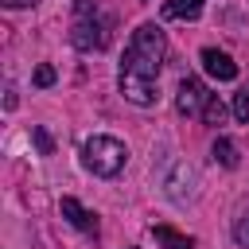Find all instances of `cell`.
Here are the masks:
<instances>
[{
	"mask_svg": "<svg viewBox=\"0 0 249 249\" xmlns=\"http://www.w3.org/2000/svg\"><path fill=\"white\" fill-rule=\"evenodd\" d=\"M233 117H237V121H249V86L233 97Z\"/></svg>",
	"mask_w": 249,
	"mask_h": 249,
	"instance_id": "7c38bea8",
	"label": "cell"
},
{
	"mask_svg": "<svg viewBox=\"0 0 249 249\" xmlns=\"http://www.w3.org/2000/svg\"><path fill=\"white\" fill-rule=\"evenodd\" d=\"M163 31L156 23H140L128 39L124 62H121V93L132 105H152L156 101V82H160V66H163Z\"/></svg>",
	"mask_w": 249,
	"mask_h": 249,
	"instance_id": "6da1fadb",
	"label": "cell"
},
{
	"mask_svg": "<svg viewBox=\"0 0 249 249\" xmlns=\"http://www.w3.org/2000/svg\"><path fill=\"white\" fill-rule=\"evenodd\" d=\"M70 43H74L78 51H101V47L109 43V31H105V23L97 19V8H93V0H74Z\"/></svg>",
	"mask_w": 249,
	"mask_h": 249,
	"instance_id": "3957f363",
	"label": "cell"
},
{
	"mask_svg": "<svg viewBox=\"0 0 249 249\" xmlns=\"http://www.w3.org/2000/svg\"><path fill=\"white\" fill-rule=\"evenodd\" d=\"M8 8H23V4H35V0H4Z\"/></svg>",
	"mask_w": 249,
	"mask_h": 249,
	"instance_id": "9a60e30c",
	"label": "cell"
},
{
	"mask_svg": "<svg viewBox=\"0 0 249 249\" xmlns=\"http://www.w3.org/2000/svg\"><path fill=\"white\" fill-rule=\"evenodd\" d=\"M35 144H39V152H43V156H51V152H54V140H51V132H47V128H35Z\"/></svg>",
	"mask_w": 249,
	"mask_h": 249,
	"instance_id": "5bb4252c",
	"label": "cell"
},
{
	"mask_svg": "<svg viewBox=\"0 0 249 249\" xmlns=\"http://www.w3.org/2000/svg\"><path fill=\"white\" fill-rule=\"evenodd\" d=\"M233 241H237L241 249H249V210L237 218V226H233Z\"/></svg>",
	"mask_w": 249,
	"mask_h": 249,
	"instance_id": "8fae6325",
	"label": "cell"
},
{
	"mask_svg": "<svg viewBox=\"0 0 249 249\" xmlns=\"http://www.w3.org/2000/svg\"><path fill=\"white\" fill-rule=\"evenodd\" d=\"M58 210H62V218H66L70 226H78L82 233H93V237H97V218H93V214H89L74 195H66V198L58 202Z\"/></svg>",
	"mask_w": 249,
	"mask_h": 249,
	"instance_id": "8992f818",
	"label": "cell"
},
{
	"mask_svg": "<svg viewBox=\"0 0 249 249\" xmlns=\"http://www.w3.org/2000/svg\"><path fill=\"white\" fill-rule=\"evenodd\" d=\"M156 245H160V249H195V241H191L187 233L171 230V226H156Z\"/></svg>",
	"mask_w": 249,
	"mask_h": 249,
	"instance_id": "ba28073f",
	"label": "cell"
},
{
	"mask_svg": "<svg viewBox=\"0 0 249 249\" xmlns=\"http://www.w3.org/2000/svg\"><path fill=\"white\" fill-rule=\"evenodd\" d=\"M202 16V0H167L163 4V19H198Z\"/></svg>",
	"mask_w": 249,
	"mask_h": 249,
	"instance_id": "52a82bcc",
	"label": "cell"
},
{
	"mask_svg": "<svg viewBox=\"0 0 249 249\" xmlns=\"http://www.w3.org/2000/svg\"><path fill=\"white\" fill-rule=\"evenodd\" d=\"M214 160H218L222 167H237V163H241V156H237L233 140H226V136H218V140H214Z\"/></svg>",
	"mask_w": 249,
	"mask_h": 249,
	"instance_id": "9c48e42d",
	"label": "cell"
},
{
	"mask_svg": "<svg viewBox=\"0 0 249 249\" xmlns=\"http://www.w3.org/2000/svg\"><path fill=\"white\" fill-rule=\"evenodd\" d=\"M206 97H210V93H206V86H202L198 78H183V82H179V93H175V109L191 117V113H198V109L206 105Z\"/></svg>",
	"mask_w": 249,
	"mask_h": 249,
	"instance_id": "5b68a950",
	"label": "cell"
},
{
	"mask_svg": "<svg viewBox=\"0 0 249 249\" xmlns=\"http://www.w3.org/2000/svg\"><path fill=\"white\" fill-rule=\"evenodd\" d=\"M124 160H128V148H124L117 136H89V140L82 144V163H86L93 175H101V179H113V175L124 167Z\"/></svg>",
	"mask_w": 249,
	"mask_h": 249,
	"instance_id": "7a4b0ae2",
	"label": "cell"
},
{
	"mask_svg": "<svg viewBox=\"0 0 249 249\" xmlns=\"http://www.w3.org/2000/svg\"><path fill=\"white\" fill-rule=\"evenodd\" d=\"M198 62H202V70H206L210 78H218V82H233V78H237V62H233L226 51H218V47H206V51L198 54Z\"/></svg>",
	"mask_w": 249,
	"mask_h": 249,
	"instance_id": "277c9868",
	"label": "cell"
},
{
	"mask_svg": "<svg viewBox=\"0 0 249 249\" xmlns=\"http://www.w3.org/2000/svg\"><path fill=\"white\" fill-rule=\"evenodd\" d=\"M35 86H43V89H47V86H54V66H47V62H43V66H35Z\"/></svg>",
	"mask_w": 249,
	"mask_h": 249,
	"instance_id": "4fadbf2b",
	"label": "cell"
},
{
	"mask_svg": "<svg viewBox=\"0 0 249 249\" xmlns=\"http://www.w3.org/2000/svg\"><path fill=\"white\" fill-rule=\"evenodd\" d=\"M222 121H226V105H222V101H218V97L210 93V97H206V105H202V124L218 128Z\"/></svg>",
	"mask_w": 249,
	"mask_h": 249,
	"instance_id": "30bf717a",
	"label": "cell"
}]
</instances>
